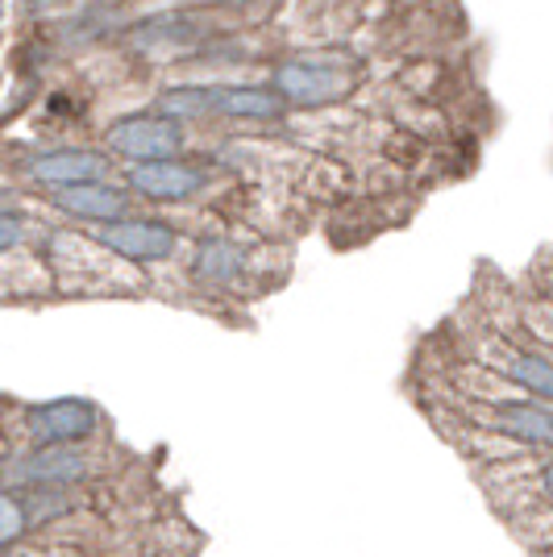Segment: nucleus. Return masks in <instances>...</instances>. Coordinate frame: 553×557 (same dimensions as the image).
<instances>
[{
  "label": "nucleus",
  "instance_id": "1",
  "mask_svg": "<svg viewBox=\"0 0 553 557\" xmlns=\"http://www.w3.org/2000/svg\"><path fill=\"white\" fill-rule=\"evenodd\" d=\"M500 429L507 437H520L532 445H553V412L541 404H500Z\"/></svg>",
  "mask_w": 553,
  "mask_h": 557
},
{
  "label": "nucleus",
  "instance_id": "2",
  "mask_svg": "<svg viewBox=\"0 0 553 557\" xmlns=\"http://www.w3.org/2000/svg\"><path fill=\"white\" fill-rule=\"evenodd\" d=\"M500 374H507V379L520 383V387H529V392L541 395V399H553V362L541 358V354L507 349L504 362H500Z\"/></svg>",
  "mask_w": 553,
  "mask_h": 557
},
{
  "label": "nucleus",
  "instance_id": "3",
  "mask_svg": "<svg viewBox=\"0 0 553 557\" xmlns=\"http://www.w3.org/2000/svg\"><path fill=\"white\" fill-rule=\"evenodd\" d=\"M17 529H22V516H17V508H13L9 499H0V541H9Z\"/></svg>",
  "mask_w": 553,
  "mask_h": 557
},
{
  "label": "nucleus",
  "instance_id": "4",
  "mask_svg": "<svg viewBox=\"0 0 553 557\" xmlns=\"http://www.w3.org/2000/svg\"><path fill=\"white\" fill-rule=\"evenodd\" d=\"M541 487H545V495L553 499V462L545 466V470H541Z\"/></svg>",
  "mask_w": 553,
  "mask_h": 557
}]
</instances>
